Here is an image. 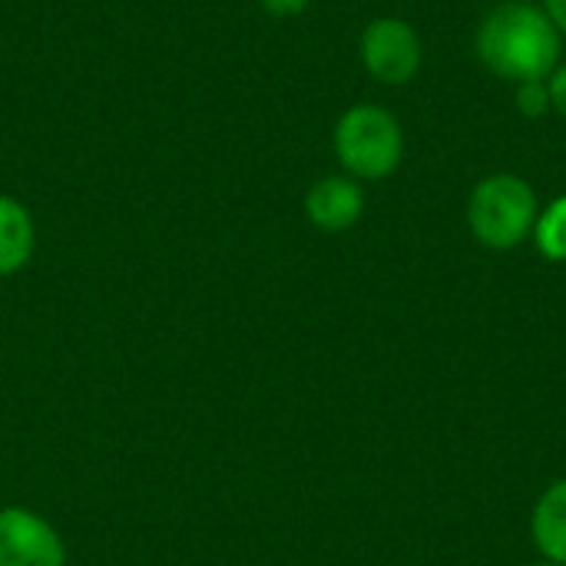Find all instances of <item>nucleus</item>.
I'll return each mask as SVG.
<instances>
[{"instance_id": "nucleus-1", "label": "nucleus", "mask_w": 566, "mask_h": 566, "mask_svg": "<svg viewBox=\"0 0 566 566\" xmlns=\"http://www.w3.org/2000/svg\"><path fill=\"white\" fill-rule=\"evenodd\" d=\"M474 53L488 73L517 86L527 80H547L557 70L564 36L541 3L504 0L481 17Z\"/></svg>"}, {"instance_id": "nucleus-2", "label": "nucleus", "mask_w": 566, "mask_h": 566, "mask_svg": "<svg viewBox=\"0 0 566 566\" xmlns=\"http://www.w3.org/2000/svg\"><path fill=\"white\" fill-rule=\"evenodd\" d=\"M405 126L378 103L348 106L332 129V153L345 176L358 182H381L405 163Z\"/></svg>"}, {"instance_id": "nucleus-3", "label": "nucleus", "mask_w": 566, "mask_h": 566, "mask_svg": "<svg viewBox=\"0 0 566 566\" xmlns=\"http://www.w3.org/2000/svg\"><path fill=\"white\" fill-rule=\"evenodd\" d=\"M537 216V189L517 172H491L478 179L464 209L474 242L491 252H511L524 245L534 235Z\"/></svg>"}, {"instance_id": "nucleus-4", "label": "nucleus", "mask_w": 566, "mask_h": 566, "mask_svg": "<svg viewBox=\"0 0 566 566\" xmlns=\"http://www.w3.org/2000/svg\"><path fill=\"white\" fill-rule=\"evenodd\" d=\"M358 60L365 73L381 86H408L424 63L421 33L395 13L375 17L358 36Z\"/></svg>"}, {"instance_id": "nucleus-5", "label": "nucleus", "mask_w": 566, "mask_h": 566, "mask_svg": "<svg viewBox=\"0 0 566 566\" xmlns=\"http://www.w3.org/2000/svg\"><path fill=\"white\" fill-rule=\"evenodd\" d=\"M0 566H66V547L36 511L0 507Z\"/></svg>"}, {"instance_id": "nucleus-6", "label": "nucleus", "mask_w": 566, "mask_h": 566, "mask_svg": "<svg viewBox=\"0 0 566 566\" xmlns=\"http://www.w3.org/2000/svg\"><path fill=\"white\" fill-rule=\"evenodd\" d=\"M305 219L322 232H348L365 216V186L345 172L315 179L305 192Z\"/></svg>"}, {"instance_id": "nucleus-7", "label": "nucleus", "mask_w": 566, "mask_h": 566, "mask_svg": "<svg viewBox=\"0 0 566 566\" xmlns=\"http://www.w3.org/2000/svg\"><path fill=\"white\" fill-rule=\"evenodd\" d=\"M36 249V226L30 209L17 199L0 192V279L17 275L27 269Z\"/></svg>"}, {"instance_id": "nucleus-8", "label": "nucleus", "mask_w": 566, "mask_h": 566, "mask_svg": "<svg viewBox=\"0 0 566 566\" xmlns=\"http://www.w3.org/2000/svg\"><path fill=\"white\" fill-rule=\"evenodd\" d=\"M531 537L544 560L566 566V478L554 481L534 504Z\"/></svg>"}, {"instance_id": "nucleus-9", "label": "nucleus", "mask_w": 566, "mask_h": 566, "mask_svg": "<svg viewBox=\"0 0 566 566\" xmlns=\"http://www.w3.org/2000/svg\"><path fill=\"white\" fill-rule=\"evenodd\" d=\"M531 239L547 262H566V192L541 209Z\"/></svg>"}, {"instance_id": "nucleus-10", "label": "nucleus", "mask_w": 566, "mask_h": 566, "mask_svg": "<svg viewBox=\"0 0 566 566\" xmlns=\"http://www.w3.org/2000/svg\"><path fill=\"white\" fill-rule=\"evenodd\" d=\"M514 106L521 116L527 119H541L551 113V93H547V80H527L514 86Z\"/></svg>"}, {"instance_id": "nucleus-11", "label": "nucleus", "mask_w": 566, "mask_h": 566, "mask_svg": "<svg viewBox=\"0 0 566 566\" xmlns=\"http://www.w3.org/2000/svg\"><path fill=\"white\" fill-rule=\"evenodd\" d=\"M547 93H551V113L566 119V60H560L557 70L547 76Z\"/></svg>"}, {"instance_id": "nucleus-12", "label": "nucleus", "mask_w": 566, "mask_h": 566, "mask_svg": "<svg viewBox=\"0 0 566 566\" xmlns=\"http://www.w3.org/2000/svg\"><path fill=\"white\" fill-rule=\"evenodd\" d=\"M259 7L272 17H298L312 7V0H259Z\"/></svg>"}, {"instance_id": "nucleus-13", "label": "nucleus", "mask_w": 566, "mask_h": 566, "mask_svg": "<svg viewBox=\"0 0 566 566\" xmlns=\"http://www.w3.org/2000/svg\"><path fill=\"white\" fill-rule=\"evenodd\" d=\"M541 7L547 10V17L554 20V27L560 30V36L566 40V0H541Z\"/></svg>"}, {"instance_id": "nucleus-14", "label": "nucleus", "mask_w": 566, "mask_h": 566, "mask_svg": "<svg viewBox=\"0 0 566 566\" xmlns=\"http://www.w3.org/2000/svg\"><path fill=\"white\" fill-rule=\"evenodd\" d=\"M524 566H557V564H551V560H537V564H524Z\"/></svg>"}]
</instances>
